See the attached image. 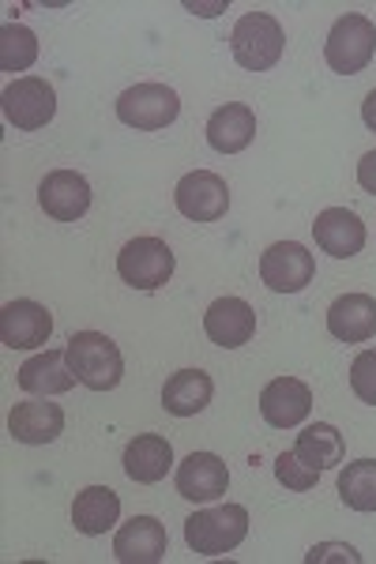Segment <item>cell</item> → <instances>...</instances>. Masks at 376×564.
<instances>
[{
  "instance_id": "1",
  "label": "cell",
  "mask_w": 376,
  "mask_h": 564,
  "mask_svg": "<svg viewBox=\"0 0 376 564\" xmlns=\"http://www.w3.org/2000/svg\"><path fill=\"white\" fill-rule=\"evenodd\" d=\"M68 366L76 380L90 391H114L125 377V358L109 335L103 332H76L68 339Z\"/></svg>"
},
{
  "instance_id": "2",
  "label": "cell",
  "mask_w": 376,
  "mask_h": 564,
  "mask_svg": "<svg viewBox=\"0 0 376 564\" xmlns=\"http://www.w3.org/2000/svg\"><path fill=\"white\" fill-rule=\"evenodd\" d=\"M249 534V512L241 505H218L185 520V542L200 557H223L234 553Z\"/></svg>"
},
{
  "instance_id": "3",
  "label": "cell",
  "mask_w": 376,
  "mask_h": 564,
  "mask_svg": "<svg viewBox=\"0 0 376 564\" xmlns=\"http://www.w3.org/2000/svg\"><path fill=\"white\" fill-rule=\"evenodd\" d=\"M287 50V34L282 23L268 12H249L241 15L230 34V53L245 72H271L282 61Z\"/></svg>"
},
{
  "instance_id": "4",
  "label": "cell",
  "mask_w": 376,
  "mask_h": 564,
  "mask_svg": "<svg viewBox=\"0 0 376 564\" xmlns=\"http://www.w3.org/2000/svg\"><path fill=\"white\" fill-rule=\"evenodd\" d=\"M376 53V26L369 15L351 12L343 20H335L332 34L324 42V57L327 68L339 72V76H357Z\"/></svg>"
},
{
  "instance_id": "5",
  "label": "cell",
  "mask_w": 376,
  "mask_h": 564,
  "mask_svg": "<svg viewBox=\"0 0 376 564\" xmlns=\"http://www.w3.org/2000/svg\"><path fill=\"white\" fill-rule=\"evenodd\" d=\"M181 98L166 84H136L117 98V117L136 132H159L178 121Z\"/></svg>"
},
{
  "instance_id": "6",
  "label": "cell",
  "mask_w": 376,
  "mask_h": 564,
  "mask_svg": "<svg viewBox=\"0 0 376 564\" xmlns=\"http://www.w3.org/2000/svg\"><path fill=\"white\" fill-rule=\"evenodd\" d=\"M117 275L132 290H159L173 275V252L162 238H132L117 252Z\"/></svg>"
},
{
  "instance_id": "7",
  "label": "cell",
  "mask_w": 376,
  "mask_h": 564,
  "mask_svg": "<svg viewBox=\"0 0 376 564\" xmlns=\"http://www.w3.org/2000/svg\"><path fill=\"white\" fill-rule=\"evenodd\" d=\"M4 117L8 124H15L20 132H39L53 121L57 113V95L42 76H20L15 84L4 87Z\"/></svg>"
},
{
  "instance_id": "8",
  "label": "cell",
  "mask_w": 376,
  "mask_h": 564,
  "mask_svg": "<svg viewBox=\"0 0 376 564\" xmlns=\"http://www.w3.org/2000/svg\"><path fill=\"white\" fill-rule=\"evenodd\" d=\"M316 275V260L305 245L298 241H275L260 257V279L275 294H298Z\"/></svg>"
},
{
  "instance_id": "9",
  "label": "cell",
  "mask_w": 376,
  "mask_h": 564,
  "mask_svg": "<svg viewBox=\"0 0 376 564\" xmlns=\"http://www.w3.org/2000/svg\"><path fill=\"white\" fill-rule=\"evenodd\" d=\"M173 204L192 223H218V218L230 212V188H226V181L218 174H211V170H192L173 188Z\"/></svg>"
},
{
  "instance_id": "10",
  "label": "cell",
  "mask_w": 376,
  "mask_h": 564,
  "mask_svg": "<svg viewBox=\"0 0 376 564\" xmlns=\"http://www.w3.org/2000/svg\"><path fill=\"white\" fill-rule=\"evenodd\" d=\"M53 335L50 308L31 302V297H15L0 308V343L8 350H39Z\"/></svg>"
},
{
  "instance_id": "11",
  "label": "cell",
  "mask_w": 376,
  "mask_h": 564,
  "mask_svg": "<svg viewBox=\"0 0 376 564\" xmlns=\"http://www.w3.org/2000/svg\"><path fill=\"white\" fill-rule=\"evenodd\" d=\"M313 411V391L298 377H275L268 388L260 391V414L271 430H293Z\"/></svg>"
},
{
  "instance_id": "12",
  "label": "cell",
  "mask_w": 376,
  "mask_h": 564,
  "mask_svg": "<svg viewBox=\"0 0 376 564\" xmlns=\"http://www.w3.org/2000/svg\"><path fill=\"white\" fill-rule=\"evenodd\" d=\"M39 204L42 212L57 223H76L90 212V185L76 170H53L42 177L39 185Z\"/></svg>"
},
{
  "instance_id": "13",
  "label": "cell",
  "mask_w": 376,
  "mask_h": 564,
  "mask_svg": "<svg viewBox=\"0 0 376 564\" xmlns=\"http://www.w3.org/2000/svg\"><path fill=\"white\" fill-rule=\"evenodd\" d=\"M204 332L223 350L245 347L256 335V308L249 302H241V297H218L204 313Z\"/></svg>"
},
{
  "instance_id": "14",
  "label": "cell",
  "mask_w": 376,
  "mask_h": 564,
  "mask_svg": "<svg viewBox=\"0 0 376 564\" xmlns=\"http://www.w3.org/2000/svg\"><path fill=\"white\" fill-rule=\"evenodd\" d=\"M230 486V470L215 452H192V456L178 467V494L192 500V505H211Z\"/></svg>"
},
{
  "instance_id": "15",
  "label": "cell",
  "mask_w": 376,
  "mask_h": 564,
  "mask_svg": "<svg viewBox=\"0 0 376 564\" xmlns=\"http://www.w3.org/2000/svg\"><path fill=\"white\" fill-rule=\"evenodd\" d=\"M166 550H170L166 527L154 520V516H136L114 539V553L121 564H159L166 557Z\"/></svg>"
},
{
  "instance_id": "16",
  "label": "cell",
  "mask_w": 376,
  "mask_h": 564,
  "mask_svg": "<svg viewBox=\"0 0 376 564\" xmlns=\"http://www.w3.org/2000/svg\"><path fill=\"white\" fill-rule=\"evenodd\" d=\"M313 238L327 257L351 260L365 249V226H362V218L354 212H346V207H327V212L316 215Z\"/></svg>"
},
{
  "instance_id": "17",
  "label": "cell",
  "mask_w": 376,
  "mask_h": 564,
  "mask_svg": "<svg viewBox=\"0 0 376 564\" xmlns=\"http://www.w3.org/2000/svg\"><path fill=\"white\" fill-rule=\"evenodd\" d=\"M327 332L339 343H369L376 335V297L343 294L327 308Z\"/></svg>"
},
{
  "instance_id": "18",
  "label": "cell",
  "mask_w": 376,
  "mask_h": 564,
  "mask_svg": "<svg viewBox=\"0 0 376 564\" xmlns=\"http://www.w3.org/2000/svg\"><path fill=\"white\" fill-rule=\"evenodd\" d=\"M8 433L20 444H53L64 433V411L45 399L15 403V411L8 414Z\"/></svg>"
},
{
  "instance_id": "19",
  "label": "cell",
  "mask_w": 376,
  "mask_h": 564,
  "mask_svg": "<svg viewBox=\"0 0 376 564\" xmlns=\"http://www.w3.org/2000/svg\"><path fill=\"white\" fill-rule=\"evenodd\" d=\"M20 388L26 395H61L76 384V372L68 366V350H42L20 366Z\"/></svg>"
},
{
  "instance_id": "20",
  "label": "cell",
  "mask_w": 376,
  "mask_h": 564,
  "mask_svg": "<svg viewBox=\"0 0 376 564\" xmlns=\"http://www.w3.org/2000/svg\"><path fill=\"white\" fill-rule=\"evenodd\" d=\"M256 140V113L241 102H226L207 117V143L218 154H237Z\"/></svg>"
},
{
  "instance_id": "21",
  "label": "cell",
  "mask_w": 376,
  "mask_h": 564,
  "mask_svg": "<svg viewBox=\"0 0 376 564\" xmlns=\"http://www.w3.org/2000/svg\"><path fill=\"white\" fill-rule=\"evenodd\" d=\"M173 467V448L166 436L159 433H140L136 441H128L125 448V475L140 486H154L170 475Z\"/></svg>"
},
{
  "instance_id": "22",
  "label": "cell",
  "mask_w": 376,
  "mask_h": 564,
  "mask_svg": "<svg viewBox=\"0 0 376 564\" xmlns=\"http://www.w3.org/2000/svg\"><path fill=\"white\" fill-rule=\"evenodd\" d=\"M117 516H121V497L109 486H87L72 500V523H76V531L87 534V539H98V534L114 531Z\"/></svg>"
},
{
  "instance_id": "23",
  "label": "cell",
  "mask_w": 376,
  "mask_h": 564,
  "mask_svg": "<svg viewBox=\"0 0 376 564\" xmlns=\"http://www.w3.org/2000/svg\"><path fill=\"white\" fill-rule=\"evenodd\" d=\"M211 395H215V384L204 369H181L162 388V406L173 417H196L200 411H207Z\"/></svg>"
},
{
  "instance_id": "24",
  "label": "cell",
  "mask_w": 376,
  "mask_h": 564,
  "mask_svg": "<svg viewBox=\"0 0 376 564\" xmlns=\"http://www.w3.org/2000/svg\"><path fill=\"white\" fill-rule=\"evenodd\" d=\"M293 456L301 463H309L313 470H332L343 463L346 456V444H343V433L327 422H316L309 430L298 433V444H293Z\"/></svg>"
},
{
  "instance_id": "25",
  "label": "cell",
  "mask_w": 376,
  "mask_h": 564,
  "mask_svg": "<svg viewBox=\"0 0 376 564\" xmlns=\"http://www.w3.org/2000/svg\"><path fill=\"white\" fill-rule=\"evenodd\" d=\"M339 497L354 512H376V459H357L339 470Z\"/></svg>"
},
{
  "instance_id": "26",
  "label": "cell",
  "mask_w": 376,
  "mask_h": 564,
  "mask_svg": "<svg viewBox=\"0 0 376 564\" xmlns=\"http://www.w3.org/2000/svg\"><path fill=\"white\" fill-rule=\"evenodd\" d=\"M34 61H39V39H34L31 26L4 23V31H0V68L26 72Z\"/></svg>"
},
{
  "instance_id": "27",
  "label": "cell",
  "mask_w": 376,
  "mask_h": 564,
  "mask_svg": "<svg viewBox=\"0 0 376 564\" xmlns=\"http://www.w3.org/2000/svg\"><path fill=\"white\" fill-rule=\"evenodd\" d=\"M275 478H279L287 489H293V494H309V489L320 481V470H313L309 463H301L293 452H282V456L275 459Z\"/></svg>"
},
{
  "instance_id": "28",
  "label": "cell",
  "mask_w": 376,
  "mask_h": 564,
  "mask_svg": "<svg viewBox=\"0 0 376 564\" xmlns=\"http://www.w3.org/2000/svg\"><path fill=\"white\" fill-rule=\"evenodd\" d=\"M351 388L362 403L376 406V350H362L351 366Z\"/></svg>"
},
{
  "instance_id": "29",
  "label": "cell",
  "mask_w": 376,
  "mask_h": 564,
  "mask_svg": "<svg viewBox=\"0 0 376 564\" xmlns=\"http://www.w3.org/2000/svg\"><path fill=\"white\" fill-rule=\"evenodd\" d=\"M305 561L309 564H320V561H351V564H357V561H362V553H357L354 545L324 542V545H313V553H309Z\"/></svg>"
},
{
  "instance_id": "30",
  "label": "cell",
  "mask_w": 376,
  "mask_h": 564,
  "mask_svg": "<svg viewBox=\"0 0 376 564\" xmlns=\"http://www.w3.org/2000/svg\"><path fill=\"white\" fill-rule=\"evenodd\" d=\"M357 185L376 196V151H369L362 162H357Z\"/></svg>"
},
{
  "instance_id": "31",
  "label": "cell",
  "mask_w": 376,
  "mask_h": 564,
  "mask_svg": "<svg viewBox=\"0 0 376 564\" xmlns=\"http://www.w3.org/2000/svg\"><path fill=\"white\" fill-rule=\"evenodd\" d=\"M362 121L376 132V90H369V95H365V102H362Z\"/></svg>"
}]
</instances>
